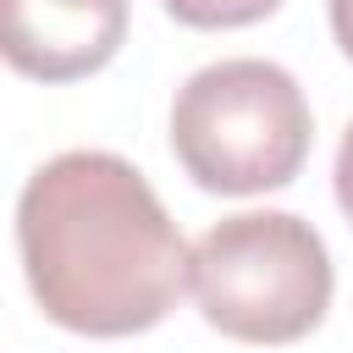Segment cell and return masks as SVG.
I'll return each mask as SVG.
<instances>
[{"instance_id":"obj_2","label":"cell","mask_w":353,"mask_h":353,"mask_svg":"<svg viewBox=\"0 0 353 353\" xmlns=\"http://www.w3.org/2000/svg\"><path fill=\"white\" fill-rule=\"evenodd\" d=\"M309 99L276 61L237 55L193 72L171 105V149L204 193H270L309 160Z\"/></svg>"},{"instance_id":"obj_1","label":"cell","mask_w":353,"mask_h":353,"mask_svg":"<svg viewBox=\"0 0 353 353\" xmlns=\"http://www.w3.org/2000/svg\"><path fill=\"white\" fill-rule=\"evenodd\" d=\"M17 248L39 309L77 336H138L188 287V243L143 171L105 149L44 160L17 199Z\"/></svg>"},{"instance_id":"obj_5","label":"cell","mask_w":353,"mask_h":353,"mask_svg":"<svg viewBox=\"0 0 353 353\" xmlns=\"http://www.w3.org/2000/svg\"><path fill=\"white\" fill-rule=\"evenodd\" d=\"M281 0H165V11L188 28H248L270 17Z\"/></svg>"},{"instance_id":"obj_7","label":"cell","mask_w":353,"mask_h":353,"mask_svg":"<svg viewBox=\"0 0 353 353\" xmlns=\"http://www.w3.org/2000/svg\"><path fill=\"white\" fill-rule=\"evenodd\" d=\"M331 33H336L342 55L353 61V0H331Z\"/></svg>"},{"instance_id":"obj_3","label":"cell","mask_w":353,"mask_h":353,"mask_svg":"<svg viewBox=\"0 0 353 353\" xmlns=\"http://www.w3.org/2000/svg\"><path fill=\"white\" fill-rule=\"evenodd\" d=\"M325 237L287 210H243L215 221L188 254V292L199 314L254 347L309 336L331 309Z\"/></svg>"},{"instance_id":"obj_6","label":"cell","mask_w":353,"mask_h":353,"mask_svg":"<svg viewBox=\"0 0 353 353\" xmlns=\"http://www.w3.org/2000/svg\"><path fill=\"white\" fill-rule=\"evenodd\" d=\"M336 204L353 226V127L342 132V149H336Z\"/></svg>"},{"instance_id":"obj_4","label":"cell","mask_w":353,"mask_h":353,"mask_svg":"<svg viewBox=\"0 0 353 353\" xmlns=\"http://www.w3.org/2000/svg\"><path fill=\"white\" fill-rule=\"evenodd\" d=\"M127 39V0H0V50L22 77L77 83Z\"/></svg>"}]
</instances>
